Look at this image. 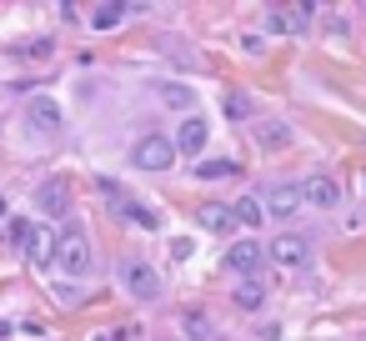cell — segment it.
I'll return each mask as SVG.
<instances>
[{
    "label": "cell",
    "mask_w": 366,
    "mask_h": 341,
    "mask_svg": "<svg viewBox=\"0 0 366 341\" xmlns=\"http://www.w3.org/2000/svg\"><path fill=\"white\" fill-rule=\"evenodd\" d=\"M131 166L136 171H171L176 166V141L171 136H141L136 146H131Z\"/></svg>",
    "instance_id": "cell-2"
},
{
    "label": "cell",
    "mask_w": 366,
    "mask_h": 341,
    "mask_svg": "<svg viewBox=\"0 0 366 341\" xmlns=\"http://www.w3.org/2000/svg\"><path fill=\"white\" fill-rule=\"evenodd\" d=\"M256 136H261V146H286V141H291V131H286L281 121H266Z\"/></svg>",
    "instance_id": "cell-18"
},
{
    "label": "cell",
    "mask_w": 366,
    "mask_h": 341,
    "mask_svg": "<svg viewBox=\"0 0 366 341\" xmlns=\"http://www.w3.org/2000/svg\"><path fill=\"white\" fill-rule=\"evenodd\" d=\"M0 216H6V196H0Z\"/></svg>",
    "instance_id": "cell-24"
},
{
    "label": "cell",
    "mask_w": 366,
    "mask_h": 341,
    "mask_svg": "<svg viewBox=\"0 0 366 341\" xmlns=\"http://www.w3.org/2000/svg\"><path fill=\"white\" fill-rule=\"evenodd\" d=\"M261 256H266V251H261L256 241H246V236L226 246V266H231V271H241V276H251V271L261 266Z\"/></svg>",
    "instance_id": "cell-9"
},
{
    "label": "cell",
    "mask_w": 366,
    "mask_h": 341,
    "mask_svg": "<svg viewBox=\"0 0 366 341\" xmlns=\"http://www.w3.org/2000/svg\"><path fill=\"white\" fill-rule=\"evenodd\" d=\"M266 256L281 266V271H311V241L306 236H276L266 246Z\"/></svg>",
    "instance_id": "cell-4"
},
{
    "label": "cell",
    "mask_w": 366,
    "mask_h": 341,
    "mask_svg": "<svg viewBox=\"0 0 366 341\" xmlns=\"http://www.w3.org/2000/svg\"><path fill=\"white\" fill-rule=\"evenodd\" d=\"M261 211H271L276 221L296 216V211H301V186H266V206H261Z\"/></svg>",
    "instance_id": "cell-8"
},
{
    "label": "cell",
    "mask_w": 366,
    "mask_h": 341,
    "mask_svg": "<svg viewBox=\"0 0 366 341\" xmlns=\"http://www.w3.org/2000/svg\"><path fill=\"white\" fill-rule=\"evenodd\" d=\"M236 306L256 311V306H261V286H256V281H241V286H236Z\"/></svg>",
    "instance_id": "cell-19"
},
{
    "label": "cell",
    "mask_w": 366,
    "mask_h": 341,
    "mask_svg": "<svg viewBox=\"0 0 366 341\" xmlns=\"http://www.w3.org/2000/svg\"><path fill=\"white\" fill-rule=\"evenodd\" d=\"M101 191H106V201H111V211H116L121 221H131V226H141V231H161V211L141 206V201H136V196H126L116 181H101Z\"/></svg>",
    "instance_id": "cell-3"
},
{
    "label": "cell",
    "mask_w": 366,
    "mask_h": 341,
    "mask_svg": "<svg viewBox=\"0 0 366 341\" xmlns=\"http://www.w3.org/2000/svg\"><path fill=\"white\" fill-rule=\"evenodd\" d=\"M121 16H126V6H116V0H106V6H96V11H91V26H96V31H111V26H116Z\"/></svg>",
    "instance_id": "cell-16"
},
{
    "label": "cell",
    "mask_w": 366,
    "mask_h": 341,
    "mask_svg": "<svg viewBox=\"0 0 366 341\" xmlns=\"http://www.w3.org/2000/svg\"><path fill=\"white\" fill-rule=\"evenodd\" d=\"M21 256L41 271V266H51L56 261V231L46 226V221H31V231H26V246H21Z\"/></svg>",
    "instance_id": "cell-5"
},
{
    "label": "cell",
    "mask_w": 366,
    "mask_h": 341,
    "mask_svg": "<svg viewBox=\"0 0 366 341\" xmlns=\"http://www.w3.org/2000/svg\"><path fill=\"white\" fill-rule=\"evenodd\" d=\"M196 226H206V231H231L236 221H231V206H221V201H201V206H196Z\"/></svg>",
    "instance_id": "cell-12"
},
{
    "label": "cell",
    "mask_w": 366,
    "mask_h": 341,
    "mask_svg": "<svg viewBox=\"0 0 366 341\" xmlns=\"http://www.w3.org/2000/svg\"><path fill=\"white\" fill-rule=\"evenodd\" d=\"M36 206H41L46 216H66V211H71V186H66V181H46V186L36 191Z\"/></svg>",
    "instance_id": "cell-10"
},
{
    "label": "cell",
    "mask_w": 366,
    "mask_h": 341,
    "mask_svg": "<svg viewBox=\"0 0 366 341\" xmlns=\"http://www.w3.org/2000/svg\"><path fill=\"white\" fill-rule=\"evenodd\" d=\"M241 166L236 161H196V176L201 181H226V176H236Z\"/></svg>",
    "instance_id": "cell-15"
},
{
    "label": "cell",
    "mask_w": 366,
    "mask_h": 341,
    "mask_svg": "<svg viewBox=\"0 0 366 341\" xmlns=\"http://www.w3.org/2000/svg\"><path fill=\"white\" fill-rule=\"evenodd\" d=\"M161 96H166V101H171V106H191V96H186V91H181V86H161Z\"/></svg>",
    "instance_id": "cell-23"
},
{
    "label": "cell",
    "mask_w": 366,
    "mask_h": 341,
    "mask_svg": "<svg viewBox=\"0 0 366 341\" xmlns=\"http://www.w3.org/2000/svg\"><path fill=\"white\" fill-rule=\"evenodd\" d=\"M126 291H131L136 301H156V296H161V276H156V266L131 261V266H126Z\"/></svg>",
    "instance_id": "cell-7"
},
{
    "label": "cell",
    "mask_w": 366,
    "mask_h": 341,
    "mask_svg": "<svg viewBox=\"0 0 366 341\" xmlns=\"http://www.w3.org/2000/svg\"><path fill=\"white\" fill-rule=\"evenodd\" d=\"M206 141H211L206 121H201V116H186V126H181V136H176V151H186V156H201V151H206Z\"/></svg>",
    "instance_id": "cell-11"
},
{
    "label": "cell",
    "mask_w": 366,
    "mask_h": 341,
    "mask_svg": "<svg viewBox=\"0 0 366 341\" xmlns=\"http://www.w3.org/2000/svg\"><path fill=\"white\" fill-rule=\"evenodd\" d=\"M26 231H31V221H26V216H11V221H6V231H0V241L21 251V246H26Z\"/></svg>",
    "instance_id": "cell-17"
},
{
    "label": "cell",
    "mask_w": 366,
    "mask_h": 341,
    "mask_svg": "<svg viewBox=\"0 0 366 341\" xmlns=\"http://www.w3.org/2000/svg\"><path fill=\"white\" fill-rule=\"evenodd\" d=\"M186 331H191V336H211V321H206V316H196V311H191V316H186Z\"/></svg>",
    "instance_id": "cell-21"
},
{
    "label": "cell",
    "mask_w": 366,
    "mask_h": 341,
    "mask_svg": "<svg viewBox=\"0 0 366 341\" xmlns=\"http://www.w3.org/2000/svg\"><path fill=\"white\" fill-rule=\"evenodd\" d=\"M226 116H236V121L251 116V101H246V96H226Z\"/></svg>",
    "instance_id": "cell-20"
},
{
    "label": "cell",
    "mask_w": 366,
    "mask_h": 341,
    "mask_svg": "<svg viewBox=\"0 0 366 341\" xmlns=\"http://www.w3.org/2000/svg\"><path fill=\"white\" fill-rule=\"evenodd\" d=\"M301 201H306V206H316V211H331V206H341V186H336V176H306V186H301Z\"/></svg>",
    "instance_id": "cell-6"
},
{
    "label": "cell",
    "mask_w": 366,
    "mask_h": 341,
    "mask_svg": "<svg viewBox=\"0 0 366 341\" xmlns=\"http://www.w3.org/2000/svg\"><path fill=\"white\" fill-rule=\"evenodd\" d=\"M56 266H61V276H71V281H81V276L91 271V236H86L81 226L56 231Z\"/></svg>",
    "instance_id": "cell-1"
},
{
    "label": "cell",
    "mask_w": 366,
    "mask_h": 341,
    "mask_svg": "<svg viewBox=\"0 0 366 341\" xmlns=\"http://www.w3.org/2000/svg\"><path fill=\"white\" fill-rule=\"evenodd\" d=\"M21 56H31V61L41 56V61H46V56H51V41H31V46H21Z\"/></svg>",
    "instance_id": "cell-22"
},
{
    "label": "cell",
    "mask_w": 366,
    "mask_h": 341,
    "mask_svg": "<svg viewBox=\"0 0 366 341\" xmlns=\"http://www.w3.org/2000/svg\"><path fill=\"white\" fill-rule=\"evenodd\" d=\"M231 221H236L241 231H256V226H261V201H256V196H241V201L231 206Z\"/></svg>",
    "instance_id": "cell-14"
},
{
    "label": "cell",
    "mask_w": 366,
    "mask_h": 341,
    "mask_svg": "<svg viewBox=\"0 0 366 341\" xmlns=\"http://www.w3.org/2000/svg\"><path fill=\"white\" fill-rule=\"evenodd\" d=\"M26 121H31L36 131H61V111H56L51 101H31V111H26Z\"/></svg>",
    "instance_id": "cell-13"
}]
</instances>
